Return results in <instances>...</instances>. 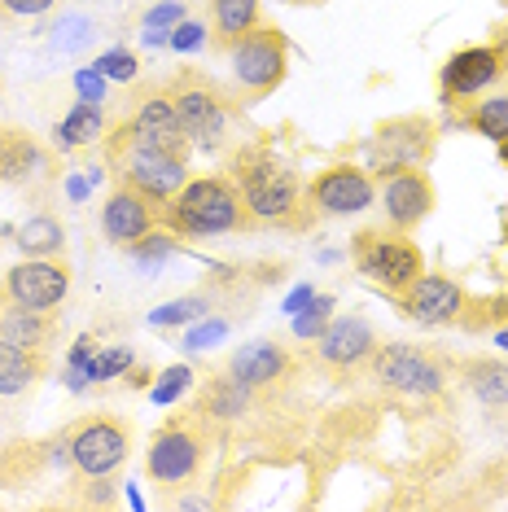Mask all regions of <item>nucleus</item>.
<instances>
[{"instance_id":"nucleus-1","label":"nucleus","mask_w":508,"mask_h":512,"mask_svg":"<svg viewBox=\"0 0 508 512\" xmlns=\"http://www.w3.org/2000/svg\"><path fill=\"white\" fill-rule=\"evenodd\" d=\"M233 180L241 189V202L254 224L268 228H307L311 224V202L298 180V171L285 158L268 154V149H246L233 162Z\"/></svg>"},{"instance_id":"nucleus-2","label":"nucleus","mask_w":508,"mask_h":512,"mask_svg":"<svg viewBox=\"0 0 508 512\" xmlns=\"http://www.w3.org/2000/svg\"><path fill=\"white\" fill-rule=\"evenodd\" d=\"M163 219L176 237H228L254 224L233 176H189V184L163 206Z\"/></svg>"},{"instance_id":"nucleus-3","label":"nucleus","mask_w":508,"mask_h":512,"mask_svg":"<svg viewBox=\"0 0 508 512\" xmlns=\"http://www.w3.org/2000/svg\"><path fill=\"white\" fill-rule=\"evenodd\" d=\"M228 71H233V84L250 101H263L268 92L281 88L285 71H290V40L276 27H263L259 22L254 31L228 44Z\"/></svg>"},{"instance_id":"nucleus-4","label":"nucleus","mask_w":508,"mask_h":512,"mask_svg":"<svg viewBox=\"0 0 508 512\" xmlns=\"http://www.w3.org/2000/svg\"><path fill=\"white\" fill-rule=\"evenodd\" d=\"M351 259L360 267V276H368V281L381 285L386 294L408 289L425 272V254L417 250V241H408L403 232H377V228L355 232Z\"/></svg>"},{"instance_id":"nucleus-5","label":"nucleus","mask_w":508,"mask_h":512,"mask_svg":"<svg viewBox=\"0 0 508 512\" xmlns=\"http://www.w3.org/2000/svg\"><path fill=\"white\" fill-rule=\"evenodd\" d=\"M368 372L381 390H395L403 399H438L447 390V368L443 359L421 351V346L386 342L368 355Z\"/></svg>"},{"instance_id":"nucleus-6","label":"nucleus","mask_w":508,"mask_h":512,"mask_svg":"<svg viewBox=\"0 0 508 512\" xmlns=\"http://www.w3.org/2000/svg\"><path fill=\"white\" fill-rule=\"evenodd\" d=\"M167 97L180 114V127H184V136H189V145L198 149V154H219V145H224V136H228V106L211 79L198 71H184L176 84H171Z\"/></svg>"},{"instance_id":"nucleus-7","label":"nucleus","mask_w":508,"mask_h":512,"mask_svg":"<svg viewBox=\"0 0 508 512\" xmlns=\"http://www.w3.org/2000/svg\"><path fill=\"white\" fill-rule=\"evenodd\" d=\"M504 71H508L504 40L465 44V49H456L443 62V71H438V92H443V101H452V106H469L473 97H482L487 88L500 84Z\"/></svg>"},{"instance_id":"nucleus-8","label":"nucleus","mask_w":508,"mask_h":512,"mask_svg":"<svg viewBox=\"0 0 508 512\" xmlns=\"http://www.w3.org/2000/svg\"><path fill=\"white\" fill-rule=\"evenodd\" d=\"M434 154V123L425 114H403V119H386L368 141V167L373 180L390 176L403 167H425Z\"/></svg>"},{"instance_id":"nucleus-9","label":"nucleus","mask_w":508,"mask_h":512,"mask_svg":"<svg viewBox=\"0 0 508 512\" xmlns=\"http://www.w3.org/2000/svg\"><path fill=\"white\" fill-rule=\"evenodd\" d=\"M206 460V438L193 421H171L149 438L145 451V469L158 486H189L202 473Z\"/></svg>"},{"instance_id":"nucleus-10","label":"nucleus","mask_w":508,"mask_h":512,"mask_svg":"<svg viewBox=\"0 0 508 512\" xmlns=\"http://www.w3.org/2000/svg\"><path fill=\"white\" fill-rule=\"evenodd\" d=\"M307 202L316 215L329 219H351L377 206V180L373 171L355 167V162H333L316 180L307 184Z\"/></svg>"},{"instance_id":"nucleus-11","label":"nucleus","mask_w":508,"mask_h":512,"mask_svg":"<svg viewBox=\"0 0 508 512\" xmlns=\"http://www.w3.org/2000/svg\"><path fill=\"white\" fill-rule=\"evenodd\" d=\"M110 158H119V171L132 189H141L149 202L167 206L184 184H189V158L163 154V149H141V145H114Z\"/></svg>"},{"instance_id":"nucleus-12","label":"nucleus","mask_w":508,"mask_h":512,"mask_svg":"<svg viewBox=\"0 0 508 512\" xmlns=\"http://www.w3.org/2000/svg\"><path fill=\"white\" fill-rule=\"evenodd\" d=\"M395 298H399L403 316L412 324H421V329H447V324H456L469 307L465 285L452 281V276H443V272H421L417 281L408 289H399Z\"/></svg>"},{"instance_id":"nucleus-13","label":"nucleus","mask_w":508,"mask_h":512,"mask_svg":"<svg viewBox=\"0 0 508 512\" xmlns=\"http://www.w3.org/2000/svg\"><path fill=\"white\" fill-rule=\"evenodd\" d=\"M66 442H71V464L84 477H110L114 469H123L127 451H132V425L97 416V421L79 425Z\"/></svg>"},{"instance_id":"nucleus-14","label":"nucleus","mask_w":508,"mask_h":512,"mask_svg":"<svg viewBox=\"0 0 508 512\" xmlns=\"http://www.w3.org/2000/svg\"><path fill=\"white\" fill-rule=\"evenodd\" d=\"M114 145H141V149H163V154H193L189 136H184L180 127V114L171 106L167 92H154V97H145L141 106L132 110V119L119 127V136H114Z\"/></svg>"},{"instance_id":"nucleus-15","label":"nucleus","mask_w":508,"mask_h":512,"mask_svg":"<svg viewBox=\"0 0 508 512\" xmlns=\"http://www.w3.org/2000/svg\"><path fill=\"white\" fill-rule=\"evenodd\" d=\"M434 180L421 167H403L377 180V206L395 232H412L434 211Z\"/></svg>"},{"instance_id":"nucleus-16","label":"nucleus","mask_w":508,"mask_h":512,"mask_svg":"<svg viewBox=\"0 0 508 512\" xmlns=\"http://www.w3.org/2000/svg\"><path fill=\"white\" fill-rule=\"evenodd\" d=\"M5 289H9V302L53 316L66 302V294H71V272H66L62 259H22L9 267Z\"/></svg>"},{"instance_id":"nucleus-17","label":"nucleus","mask_w":508,"mask_h":512,"mask_svg":"<svg viewBox=\"0 0 508 512\" xmlns=\"http://www.w3.org/2000/svg\"><path fill=\"white\" fill-rule=\"evenodd\" d=\"M158 215H163V206L149 202L141 189H132V184L123 180L119 189L106 197V206H101V232H106L110 246L127 250V246H136L145 232L158 228Z\"/></svg>"},{"instance_id":"nucleus-18","label":"nucleus","mask_w":508,"mask_h":512,"mask_svg":"<svg viewBox=\"0 0 508 512\" xmlns=\"http://www.w3.org/2000/svg\"><path fill=\"white\" fill-rule=\"evenodd\" d=\"M290 372H294L290 351H285V346H276V342H268V337L237 346L233 359H228V377L241 381V386H246L250 394L281 386V381L290 377Z\"/></svg>"},{"instance_id":"nucleus-19","label":"nucleus","mask_w":508,"mask_h":512,"mask_svg":"<svg viewBox=\"0 0 508 512\" xmlns=\"http://www.w3.org/2000/svg\"><path fill=\"white\" fill-rule=\"evenodd\" d=\"M373 351H377V337H373V329H368V320H360V316L329 320L325 333L316 337L320 364H329L338 372H351V368L368 364V355H373Z\"/></svg>"},{"instance_id":"nucleus-20","label":"nucleus","mask_w":508,"mask_h":512,"mask_svg":"<svg viewBox=\"0 0 508 512\" xmlns=\"http://www.w3.org/2000/svg\"><path fill=\"white\" fill-rule=\"evenodd\" d=\"M44 167H49V154L31 136H0V184H31L36 176H44Z\"/></svg>"},{"instance_id":"nucleus-21","label":"nucleus","mask_w":508,"mask_h":512,"mask_svg":"<svg viewBox=\"0 0 508 512\" xmlns=\"http://www.w3.org/2000/svg\"><path fill=\"white\" fill-rule=\"evenodd\" d=\"M263 22V0H211V40L233 44Z\"/></svg>"},{"instance_id":"nucleus-22","label":"nucleus","mask_w":508,"mask_h":512,"mask_svg":"<svg viewBox=\"0 0 508 512\" xmlns=\"http://www.w3.org/2000/svg\"><path fill=\"white\" fill-rule=\"evenodd\" d=\"M14 246L22 259H57L66 246V228L57 215H31L27 224H18Z\"/></svg>"},{"instance_id":"nucleus-23","label":"nucleus","mask_w":508,"mask_h":512,"mask_svg":"<svg viewBox=\"0 0 508 512\" xmlns=\"http://www.w3.org/2000/svg\"><path fill=\"white\" fill-rule=\"evenodd\" d=\"M250 403H254V394L241 386V381H233V377H215L211 386L202 390L198 412H202V421L228 425V421H237V416H246V412H250Z\"/></svg>"},{"instance_id":"nucleus-24","label":"nucleus","mask_w":508,"mask_h":512,"mask_svg":"<svg viewBox=\"0 0 508 512\" xmlns=\"http://www.w3.org/2000/svg\"><path fill=\"white\" fill-rule=\"evenodd\" d=\"M40 377V355L27 346H14L0 337V399H18L36 386Z\"/></svg>"},{"instance_id":"nucleus-25","label":"nucleus","mask_w":508,"mask_h":512,"mask_svg":"<svg viewBox=\"0 0 508 512\" xmlns=\"http://www.w3.org/2000/svg\"><path fill=\"white\" fill-rule=\"evenodd\" d=\"M53 141L62 149H75V145H97L101 132H106V110L97 106V101H75L71 110H66V119L53 127Z\"/></svg>"},{"instance_id":"nucleus-26","label":"nucleus","mask_w":508,"mask_h":512,"mask_svg":"<svg viewBox=\"0 0 508 512\" xmlns=\"http://www.w3.org/2000/svg\"><path fill=\"white\" fill-rule=\"evenodd\" d=\"M465 386L473 390V399L491 412L508 407V368L500 359H469L465 364Z\"/></svg>"},{"instance_id":"nucleus-27","label":"nucleus","mask_w":508,"mask_h":512,"mask_svg":"<svg viewBox=\"0 0 508 512\" xmlns=\"http://www.w3.org/2000/svg\"><path fill=\"white\" fill-rule=\"evenodd\" d=\"M465 127L469 132H478V136H487L491 145H500L508 141V92H500V97H473L469 106H465Z\"/></svg>"},{"instance_id":"nucleus-28","label":"nucleus","mask_w":508,"mask_h":512,"mask_svg":"<svg viewBox=\"0 0 508 512\" xmlns=\"http://www.w3.org/2000/svg\"><path fill=\"white\" fill-rule=\"evenodd\" d=\"M0 337L14 346H27V351H40L44 337H49V316H44V311H27L14 302V307L0 316Z\"/></svg>"},{"instance_id":"nucleus-29","label":"nucleus","mask_w":508,"mask_h":512,"mask_svg":"<svg viewBox=\"0 0 508 512\" xmlns=\"http://www.w3.org/2000/svg\"><path fill=\"white\" fill-rule=\"evenodd\" d=\"M92 36H97V27H92V18L88 14H62L49 27V49H57V53H84L88 44H92Z\"/></svg>"},{"instance_id":"nucleus-30","label":"nucleus","mask_w":508,"mask_h":512,"mask_svg":"<svg viewBox=\"0 0 508 512\" xmlns=\"http://www.w3.org/2000/svg\"><path fill=\"white\" fill-rule=\"evenodd\" d=\"M211 316V298L206 294H189V298H171L158 311H149V324L154 329H176V324H193Z\"/></svg>"},{"instance_id":"nucleus-31","label":"nucleus","mask_w":508,"mask_h":512,"mask_svg":"<svg viewBox=\"0 0 508 512\" xmlns=\"http://www.w3.org/2000/svg\"><path fill=\"white\" fill-rule=\"evenodd\" d=\"M127 254H132L136 263L145 267V272H158V267H163L171 254H180V246H176V237H167V232H145L141 241H136V246H127Z\"/></svg>"},{"instance_id":"nucleus-32","label":"nucleus","mask_w":508,"mask_h":512,"mask_svg":"<svg viewBox=\"0 0 508 512\" xmlns=\"http://www.w3.org/2000/svg\"><path fill=\"white\" fill-rule=\"evenodd\" d=\"M136 364V355H132V346H110V351H97L92 355V364L84 368V377L88 381H114V377H127Z\"/></svg>"},{"instance_id":"nucleus-33","label":"nucleus","mask_w":508,"mask_h":512,"mask_svg":"<svg viewBox=\"0 0 508 512\" xmlns=\"http://www.w3.org/2000/svg\"><path fill=\"white\" fill-rule=\"evenodd\" d=\"M329 316H333V298H329V294H325V298L316 294V298H311L307 307L294 316V337H298V342H316V337L325 333Z\"/></svg>"},{"instance_id":"nucleus-34","label":"nucleus","mask_w":508,"mask_h":512,"mask_svg":"<svg viewBox=\"0 0 508 512\" xmlns=\"http://www.w3.org/2000/svg\"><path fill=\"white\" fill-rule=\"evenodd\" d=\"M92 66H97V71L106 75V79H114V84H132V79L141 75V62H136V53H132V49H119V44L101 53Z\"/></svg>"},{"instance_id":"nucleus-35","label":"nucleus","mask_w":508,"mask_h":512,"mask_svg":"<svg viewBox=\"0 0 508 512\" xmlns=\"http://www.w3.org/2000/svg\"><path fill=\"white\" fill-rule=\"evenodd\" d=\"M189 386H193V368H189V364H176V368H167L163 377L154 381V390H149V399H154V403H176V399H180V394L189 390Z\"/></svg>"},{"instance_id":"nucleus-36","label":"nucleus","mask_w":508,"mask_h":512,"mask_svg":"<svg viewBox=\"0 0 508 512\" xmlns=\"http://www.w3.org/2000/svg\"><path fill=\"white\" fill-rule=\"evenodd\" d=\"M184 18H189V5H184V0H163V5H154L141 18V31H171V27H180Z\"/></svg>"},{"instance_id":"nucleus-37","label":"nucleus","mask_w":508,"mask_h":512,"mask_svg":"<svg viewBox=\"0 0 508 512\" xmlns=\"http://www.w3.org/2000/svg\"><path fill=\"white\" fill-rule=\"evenodd\" d=\"M206 40H211V22L184 18L180 27H171V49H176V53H198Z\"/></svg>"},{"instance_id":"nucleus-38","label":"nucleus","mask_w":508,"mask_h":512,"mask_svg":"<svg viewBox=\"0 0 508 512\" xmlns=\"http://www.w3.org/2000/svg\"><path fill=\"white\" fill-rule=\"evenodd\" d=\"M106 84L110 79L97 71V66H88V71H75V92H79V101H106Z\"/></svg>"},{"instance_id":"nucleus-39","label":"nucleus","mask_w":508,"mask_h":512,"mask_svg":"<svg viewBox=\"0 0 508 512\" xmlns=\"http://www.w3.org/2000/svg\"><path fill=\"white\" fill-rule=\"evenodd\" d=\"M224 333H228L224 320H206V324H198V329H184V346H189V351H202V346L219 342Z\"/></svg>"},{"instance_id":"nucleus-40","label":"nucleus","mask_w":508,"mask_h":512,"mask_svg":"<svg viewBox=\"0 0 508 512\" xmlns=\"http://www.w3.org/2000/svg\"><path fill=\"white\" fill-rule=\"evenodd\" d=\"M0 5H5L9 14H18V18H44V14H53L57 9V0H0Z\"/></svg>"},{"instance_id":"nucleus-41","label":"nucleus","mask_w":508,"mask_h":512,"mask_svg":"<svg viewBox=\"0 0 508 512\" xmlns=\"http://www.w3.org/2000/svg\"><path fill=\"white\" fill-rule=\"evenodd\" d=\"M311 298H316V289H311V285H298V289H294V294H290V298H285V316H298V311H303V307H307V302H311Z\"/></svg>"},{"instance_id":"nucleus-42","label":"nucleus","mask_w":508,"mask_h":512,"mask_svg":"<svg viewBox=\"0 0 508 512\" xmlns=\"http://www.w3.org/2000/svg\"><path fill=\"white\" fill-rule=\"evenodd\" d=\"M66 193H71L75 202H79V197H88V180H79V176H75V180H66Z\"/></svg>"},{"instance_id":"nucleus-43","label":"nucleus","mask_w":508,"mask_h":512,"mask_svg":"<svg viewBox=\"0 0 508 512\" xmlns=\"http://www.w3.org/2000/svg\"><path fill=\"white\" fill-rule=\"evenodd\" d=\"M495 342H500V351L508 355V320L500 324V329H495Z\"/></svg>"},{"instance_id":"nucleus-44","label":"nucleus","mask_w":508,"mask_h":512,"mask_svg":"<svg viewBox=\"0 0 508 512\" xmlns=\"http://www.w3.org/2000/svg\"><path fill=\"white\" fill-rule=\"evenodd\" d=\"M500 158H504V162H508V141H500Z\"/></svg>"},{"instance_id":"nucleus-45","label":"nucleus","mask_w":508,"mask_h":512,"mask_svg":"<svg viewBox=\"0 0 508 512\" xmlns=\"http://www.w3.org/2000/svg\"><path fill=\"white\" fill-rule=\"evenodd\" d=\"M281 5H311V0H281Z\"/></svg>"},{"instance_id":"nucleus-46","label":"nucleus","mask_w":508,"mask_h":512,"mask_svg":"<svg viewBox=\"0 0 508 512\" xmlns=\"http://www.w3.org/2000/svg\"><path fill=\"white\" fill-rule=\"evenodd\" d=\"M504 49H508V36H504Z\"/></svg>"},{"instance_id":"nucleus-47","label":"nucleus","mask_w":508,"mask_h":512,"mask_svg":"<svg viewBox=\"0 0 508 512\" xmlns=\"http://www.w3.org/2000/svg\"><path fill=\"white\" fill-rule=\"evenodd\" d=\"M504 5H508V0H504Z\"/></svg>"}]
</instances>
